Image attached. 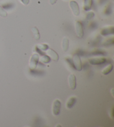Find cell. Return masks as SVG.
Here are the masks:
<instances>
[{"mask_svg":"<svg viewBox=\"0 0 114 127\" xmlns=\"http://www.w3.org/2000/svg\"><path fill=\"white\" fill-rule=\"evenodd\" d=\"M72 61L74 68L78 71H81L82 69V65L79 56L77 54H75Z\"/></svg>","mask_w":114,"mask_h":127,"instance_id":"obj_1","label":"cell"},{"mask_svg":"<svg viewBox=\"0 0 114 127\" xmlns=\"http://www.w3.org/2000/svg\"><path fill=\"white\" fill-rule=\"evenodd\" d=\"M39 61V55L38 54H34L31 58L30 62V68L31 69L34 70L36 68Z\"/></svg>","mask_w":114,"mask_h":127,"instance_id":"obj_2","label":"cell"},{"mask_svg":"<svg viewBox=\"0 0 114 127\" xmlns=\"http://www.w3.org/2000/svg\"><path fill=\"white\" fill-rule=\"evenodd\" d=\"M61 108V103L60 100H56L54 102L53 107H52V111L54 115H58L60 113Z\"/></svg>","mask_w":114,"mask_h":127,"instance_id":"obj_3","label":"cell"},{"mask_svg":"<svg viewBox=\"0 0 114 127\" xmlns=\"http://www.w3.org/2000/svg\"><path fill=\"white\" fill-rule=\"evenodd\" d=\"M70 6L73 14L77 16L80 15V8L78 3L75 1H71L70 2Z\"/></svg>","mask_w":114,"mask_h":127,"instance_id":"obj_4","label":"cell"},{"mask_svg":"<svg viewBox=\"0 0 114 127\" xmlns=\"http://www.w3.org/2000/svg\"><path fill=\"white\" fill-rule=\"evenodd\" d=\"M76 32L77 37L82 38L84 36V29L82 23L80 21H77L76 23Z\"/></svg>","mask_w":114,"mask_h":127,"instance_id":"obj_5","label":"cell"},{"mask_svg":"<svg viewBox=\"0 0 114 127\" xmlns=\"http://www.w3.org/2000/svg\"><path fill=\"white\" fill-rule=\"evenodd\" d=\"M89 62L92 65H100L106 63V60L105 58H90L89 60Z\"/></svg>","mask_w":114,"mask_h":127,"instance_id":"obj_6","label":"cell"},{"mask_svg":"<svg viewBox=\"0 0 114 127\" xmlns=\"http://www.w3.org/2000/svg\"><path fill=\"white\" fill-rule=\"evenodd\" d=\"M46 53L47 55L51 58V60L52 59V60L55 61V62L58 61L59 59V56L58 55V54L54 50L49 48V49L47 50Z\"/></svg>","mask_w":114,"mask_h":127,"instance_id":"obj_7","label":"cell"},{"mask_svg":"<svg viewBox=\"0 0 114 127\" xmlns=\"http://www.w3.org/2000/svg\"><path fill=\"white\" fill-rule=\"evenodd\" d=\"M69 84L70 87L72 90L76 89V78L74 74H70L69 77Z\"/></svg>","mask_w":114,"mask_h":127,"instance_id":"obj_8","label":"cell"},{"mask_svg":"<svg viewBox=\"0 0 114 127\" xmlns=\"http://www.w3.org/2000/svg\"><path fill=\"white\" fill-rule=\"evenodd\" d=\"M114 34V28L113 27L104 28L101 31V34L103 36H107Z\"/></svg>","mask_w":114,"mask_h":127,"instance_id":"obj_9","label":"cell"},{"mask_svg":"<svg viewBox=\"0 0 114 127\" xmlns=\"http://www.w3.org/2000/svg\"><path fill=\"white\" fill-rule=\"evenodd\" d=\"M76 100H76V98L75 97H72L69 98V100L67 101L66 104L67 108L69 109L72 108L74 106V105H75V104H76Z\"/></svg>","mask_w":114,"mask_h":127,"instance_id":"obj_10","label":"cell"},{"mask_svg":"<svg viewBox=\"0 0 114 127\" xmlns=\"http://www.w3.org/2000/svg\"><path fill=\"white\" fill-rule=\"evenodd\" d=\"M93 5V0H84V9L85 11H89Z\"/></svg>","mask_w":114,"mask_h":127,"instance_id":"obj_11","label":"cell"},{"mask_svg":"<svg viewBox=\"0 0 114 127\" xmlns=\"http://www.w3.org/2000/svg\"><path fill=\"white\" fill-rule=\"evenodd\" d=\"M31 31L33 34V35H34V38L37 40H39V39H40V35L38 29H37L36 27H34L31 29Z\"/></svg>","mask_w":114,"mask_h":127,"instance_id":"obj_12","label":"cell"},{"mask_svg":"<svg viewBox=\"0 0 114 127\" xmlns=\"http://www.w3.org/2000/svg\"><path fill=\"white\" fill-rule=\"evenodd\" d=\"M69 47V40L66 38L63 39L62 43V48L63 52H66Z\"/></svg>","mask_w":114,"mask_h":127,"instance_id":"obj_13","label":"cell"},{"mask_svg":"<svg viewBox=\"0 0 114 127\" xmlns=\"http://www.w3.org/2000/svg\"><path fill=\"white\" fill-rule=\"evenodd\" d=\"M113 67L114 66L113 64H109L108 66L102 70V73L103 74H104V75H107V74H108L109 73H110L112 71H113Z\"/></svg>","mask_w":114,"mask_h":127,"instance_id":"obj_14","label":"cell"},{"mask_svg":"<svg viewBox=\"0 0 114 127\" xmlns=\"http://www.w3.org/2000/svg\"><path fill=\"white\" fill-rule=\"evenodd\" d=\"M40 61L43 63H48L51 61V58L47 55L43 54L40 58Z\"/></svg>","mask_w":114,"mask_h":127,"instance_id":"obj_15","label":"cell"},{"mask_svg":"<svg viewBox=\"0 0 114 127\" xmlns=\"http://www.w3.org/2000/svg\"><path fill=\"white\" fill-rule=\"evenodd\" d=\"M36 47L41 50H47L49 48V46L46 44H40L37 45Z\"/></svg>","mask_w":114,"mask_h":127,"instance_id":"obj_16","label":"cell"},{"mask_svg":"<svg viewBox=\"0 0 114 127\" xmlns=\"http://www.w3.org/2000/svg\"><path fill=\"white\" fill-rule=\"evenodd\" d=\"M7 16V13L6 11L4 10L3 7H2L1 6H0V16L5 17Z\"/></svg>","mask_w":114,"mask_h":127,"instance_id":"obj_17","label":"cell"},{"mask_svg":"<svg viewBox=\"0 0 114 127\" xmlns=\"http://www.w3.org/2000/svg\"><path fill=\"white\" fill-rule=\"evenodd\" d=\"M114 39L112 38V39H109L108 40H107L106 41H105V43H104V45L105 46H111V45H113L114 44Z\"/></svg>","mask_w":114,"mask_h":127,"instance_id":"obj_18","label":"cell"},{"mask_svg":"<svg viewBox=\"0 0 114 127\" xmlns=\"http://www.w3.org/2000/svg\"><path fill=\"white\" fill-rule=\"evenodd\" d=\"M95 16V14L93 12H89L86 15V19L87 20H90L93 19Z\"/></svg>","mask_w":114,"mask_h":127,"instance_id":"obj_19","label":"cell"},{"mask_svg":"<svg viewBox=\"0 0 114 127\" xmlns=\"http://www.w3.org/2000/svg\"><path fill=\"white\" fill-rule=\"evenodd\" d=\"M12 7V4L11 3H7L5 4L3 6V8H5V9H10V8Z\"/></svg>","mask_w":114,"mask_h":127,"instance_id":"obj_20","label":"cell"},{"mask_svg":"<svg viewBox=\"0 0 114 127\" xmlns=\"http://www.w3.org/2000/svg\"><path fill=\"white\" fill-rule=\"evenodd\" d=\"M111 12V8L109 6L108 7L106 8V11H105V13H106V14H110Z\"/></svg>","mask_w":114,"mask_h":127,"instance_id":"obj_21","label":"cell"},{"mask_svg":"<svg viewBox=\"0 0 114 127\" xmlns=\"http://www.w3.org/2000/svg\"><path fill=\"white\" fill-rule=\"evenodd\" d=\"M21 1L25 5H27L30 2V0H21Z\"/></svg>","mask_w":114,"mask_h":127,"instance_id":"obj_22","label":"cell"},{"mask_svg":"<svg viewBox=\"0 0 114 127\" xmlns=\"http://www.w3.org/2000/svg\"><path fill=\"white\" fill-rule=\"evenodd\" d=\"M57 1V0H50V3L51 5H53Z\"/></svg>","mask_w":114,"mask_h":127,"instance_id":"obj_23","label":"cell"}]
</instances>
